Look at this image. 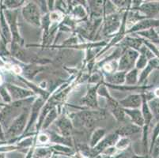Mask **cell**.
Masks as SVG:
<instances>
[{"label": "cell", "mask_w": 159, "mask_h": 158, "mask_svg": "<svg viewBox=\"0 0 159 158\" xmlns=\"http://www.w3.org/2000/svg\"><path fill=\"white\" fill-rule=\"evenodd\" d=\"M126 113L131 117V120L135 123L136 125L139 127H143L144 125V119L141 111L138 109H127L125 110Z\"/></svg>", "instance_id": "7"}, {"label": "cell", "mask_w": 159, "mask_h": 158, "mask_svg": "<svg viewBox=\"0 0 159 158\" xmlns=\"http://www.w3.org/2000/svg\"><path fill=\"white\" fill-rule=\"evenodd\" d=\"M128 144H129V140L127 138H123L116 143V146L119 150H124L125 148L128 147Z\"/></svg>", "instance_id": "16"}, {"label": "cell", "mask_w": 159, "mask_h": 158, "mask_svg": "<svg viewBox=\"0 0 159 158\" xmlns=\"http://www.w3.org/2000/svg\"><path fill=\"white\" fill-rule=\"evenodd\" d=\"M104 134H105V131H104L103 130H101V129H99V130H97L96 132H94L93 137H92V139H91V146H96L98 143V142L99 141L100 139L102 138V136L104 135Z\"/></svg>", "instance_id": "13"}, {"label": "cell", "mask_w": 159, "mask_h": 158, "mask_svg": "<svg viewBox=\"0 0 159 158\" xmlns=\"http://www.w3.org/2000/svg\"><path fill=\"white\" fill-rule=\"evenodd\" d=\"M58 126L60 127V129L61 130L62 133H63L64 135L67 136L70 134V131H71V124H70V122L66 119H62L60 121L58 122Z\"/></svg>", "instance_id": "9"}, {"label": "cell", "mask_w": 159, "mask_h": 158, "mask_svg": "<svg viewBox=\"0 0 159 158\" xmlns=\"http://www.w3.org/2000/svg\"><path fill=\"white\" fill-rule=\"evenodd\" d=\"M64 158H66V157H64Z\"/></svg>", "instance_id": "21"}, {"label": "cell", "mask_w": 159, "mask_h": 158, "mask_svg": "<svg viewBox=\"0 0 159 158\" xmlns=\"http://www.w3.org/2000/svg\"><path fill=\"white\" fill-rule=\"evenodd\" d=\"M119 25L118 22V18L116 15H112V17H109L106 23V26H105V29L108 32H112L116 29L117 26Z\"/></svg>", "instance_id": "11"}, {"label": "cell", "mask_w": 159, "mask_h": 158, "mask_svg": "<svg viewBox=\"0 0 159 158\" xmlns=\"http://www.w3.org/2000/svg\"><path fill=\"white\" fill-rule=\"evenodd\" d=\"M121 104L125 107L131 108H138L141 106L142 98L141 96L138 94L129 96L127 99L121 101Z\"/></svg>", "instance_id": "6"}, {"label": "cell", "mask_w": 159, "mask_h": 158, "mask_svg": "<svg viewBox=\"0 0 159 158\" xmlns=\"http://www.w3.org/2000/svg\"><path fill=\"white\" fill-rule=\"evenodd\" d=\"M148 107L153 116L155 117L157 120H159V98L154 97L150 100L148 103Z\"/></svg>", "instance_id": "8"}, {"label": "cell", "mask_w": 159, "mask_h": 158, "mask_svg": "<svg viewBox=\"0 0 159 158\" xmlns=\"http://www.w3.org/2000/svg\"><path fill=\"white\" fill-rule=\"evenodd\" d=\"M140 9L142 12H143L147 17H153L159 13V2L143 3Z\"/></svg>", "instance_id": "4"}, {"label": "cell", "mask_w": 159, "mask_h": 158, "mask_svg": "<svg viewBox=\"0 0 159 158\" xmlns=\"http://www.w3.org/2000/svg\"><path fill=\"white\" fill-rule=\"evenodd\" d=\"M147 57L144 54L142 53L141 56L139 57L138 60H137L136 66L138 69H143L145 66H147Z\"/></svg>", "instance_id": "15"}, {"label": "cell", "mask_w": 159, "mask_h": 158, "mask_svg": "<svg viewBox=\"0 0 159 158\" xmlns=\"http://www.w3.org/2000/svg\"><path fill=\"white\" fill-rule=\"evenodd\" d=\"M138 52L135 51H128L124 55L120 62V69L125 70L131 67L135 62V59L138 58Z\"/></svg>", "instance_id": "2"}, {"label": "cell", "mask_w": 159, "mask_h": 158, "mask_svg": "<svg viewBox=\"0 0 159 158\" xmlns=\"http://www.w3.org/2000/svg\"><path fill=\"white\" fill-rule=\"evenodd\" d=\"M25 18L30 23L35 25H40V13L38 9L33 3H30L23 10Z\"/></svg>", "instance_id": "1"}, {"label": "cell", "mask_w": 159, "mask_h": 158, "mask_svg": "<svg viewBox=\"0 0 159 158\" xmlns=\"http://www.w3.org/2000/svg\"><path fill=\"white\" fill-rule=\"evenodd\" d=\"M93 91H90V93H89V97H94V94H93V93H92ZM88 100V103H94L95 100H93L92 98H89V99H87Z\"/></svg>", "instance_id": "19"}, {"label": "cell", "mask_w": 159, "mask_h": 158, "mask_svg": "<svg viewBox=\"0 0 159 158\" xmlns=\"http://www.w3.org/2000/svg\"><path fill=\"white\" fill-rule=\"evenodd\" d=\"M51 154V150L48 148H38L33 153V158H50Z\"/></svg>", "instance_id": "10"}, {"label": "cell", "mask_w": 159, "mask_h": 158, "mask_svg": "<svg viewBox=\"0 0 159 158\" xmlns=\"http://www.w3.org/2000/svg\"><path fill=\"white\" fill-rule=\"evenodd\" d=\"M39 141L41 143H44L48 141V136L43 134V135H40V137H39Z\"/></svg>", "instance_id": "18"}, {"label": "cell", "mask_w": 159, "mask_h": 158, "mask_svg": "<svg viewBox=\"0 0 159 158\" xmlns=\"http://www.w3.org/2000/svg\"><path fill=\"white\" fill-rule=\"evenodd\" d=\"M139 130V127H136L135 125H127L124 126V127H122L119 130H118V132L119 134H123V135H128V134H133V133L138 132Z\"/></svg>", "instance_id": "12"}, {"label": "cell", "mask_w": 159, "mask_h": 158, "mask_svg": "<svg viewBox=\"0 0 159 158\" xmlns=\"http://www.w3.org/2000/svg\"><path fill=\"white\" fill-rule=\"evenodd\" d=\"M124 73H118L116 74H115L114 76H112V78H111L112 80L111 82H115V83H122L124 82Z\"/></svg>", "instance_id": "17"}, {"label": "cell", "mask_w": 159, "mask_h": 158, "mask_svg": "<svg viewBox=\"0 0 159 158\" xmlns=\"http://www.w3.org/2000/svg\"><path fill=\"white\" fill-rule=\"evenodd\" d=\"M137 76H138V70H132L131 72H129L126 77L128 84H135L137 82Z\"/></svg>", "instance_id": "14"}, {"label": "cell", "mask_w": 159, "mask_h": 158, "mask_svg": "<svg viewBox=\"0 0 159 158\" xmlns=\"http://www.w3.org/2000/svg\"><path fill=\"white\" fill-rule=\"evenodd\" d=\"M154 97H155L156 98H159V88H157V89L154 91Z\"/></svg>", "instance_id": "20"}, {"label": "cell", "mask_w": 159, "mask_h": 158, "mask_svg": "<svg viewBox=\"0 0 159 158\" xmlns=\"http://www.w3.org/2000/svg\"><path fill=\"white\" fill-rule=\"evenodd\" d=\"M117 140V136L116 135H110L108 136V138H106L105 139H104L103 141H102L99 144L97 145L96 147L94 148L93 150V155L98 154V153H101V152L104 151L105 150H106L107 148L109 147V146H112V145L115 144V142ZM96 156V155H95Z\"/></svg>", "instance_id": "3"}, {"label": "cell", "mask_w": 159, "mask_h": 158, "mask_svg": "<svg viewBox=\"0 0 159 158\" xmlns=\"http://www.w3.org/2000/svg\"><path fill=\"white\" fill-rule=\"evenodd\" d=\"M156 27H159V19H149L143 20L140 21L138 24L135 25L133 28V30H142V29H154Z\"/></svg>", "instance_id": "5"}]
</instances>
